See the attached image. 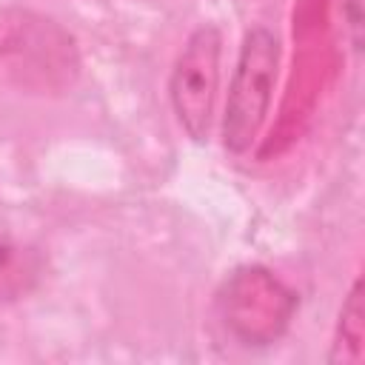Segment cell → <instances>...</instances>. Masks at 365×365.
Returning a JSON list of instances; mask_svg holds the SVG:
<instances>
[{
  "label": "cell",
  "instance_id": "obj_1",
  "mask_svg": "<svg viewBox=\"0 0 365 365\" xmlns=\"http://www.w3.org/2000/svg\"><path fill=\"white\" fill-rule=\"evenodd\" d=\"M0 71L34 94H60L80 74L74 37L54 20L26 11L0 9Z\"/></svg>",
  "mask_w": 365,
  "mask_h": 365
},
{
  "label": "cell",
  "instance_id": "obj_4",
  "mask_svg": "<svg viewBox=\"0 0 365 365\" xmlns=\"http://www.w3.org/2000/svg\"><path fill=\"white\" fill-rule=\"evenodd\" d=\"M220 51L222 37L220 29L205 23L200 26L182 46L174 71H171V106L180 125L202 143L208 137L214 120V100L220 88Z\"/></svg>",
  "mask_w": 365,
  "mask_h": 365
},
{
  "label": "cell",
  "instance_id": "obj_6",
  "mask_svg": "<svg viewBox=\"0 0 365 365\" xmlns=\"http://www.w3.org/2000/svg\"><path fill=\"white\" fill-rule=\"evenodd\" d=\"M365 359V299H362V279L354 282V288L345 297L339 328L331 351V362L359 365Z\"/></svg>",
  "mask_w": 365,
  "mask_h": 365
},
{
  "label": "cell",
  "instance_id": "obj_2",
  "mask_svg": "<svg viewBox=\"0 0 365 365\" xmlns=\"http://www.w3.org/2000/svg\"><path fill=\"white\" fill-rule=\"evenodd\" d=\"M277 63H279L277 37L262 26L251 29L240 46L237 68H234L228 100H225L222 143L228 151L242 154L257 140L268 117L271 91L277 80Z\"/></svg>",
  "mask_w": 365,
  "mask_h": 365
},
{
  "label": "cell",
  "instance_id": "obj_5",
  "mask_svg": "<svg viewBox=\"0 0 365 365\" xmlns=\"http://www.w3.org/2000/svg\"><path fill=\"white\" fill-rule=\"evenodd\" d=\"M43 277V254L31 245L0 240V302L26 297Z\"/></svg>",
  "mask_w": 365,
  "mask_h": 365
},
{
  "label": "cell",
  "instance_id": "obj_3",
  "mask_svg": "<svg viewBox=\"0 0 365 365\" xmlns=\"http://www.w3.org/2000/svg\"><path fill=\"white\" fill-rule=\"evenodd\" d=\"M217 308L222 325L242 345H271L285 334L297 308V297L271 271L248 265L225 279Z\"/></svg>",
  "mask_w": 365,
  "mask_h": 365
}]
</instances>
